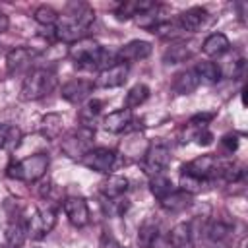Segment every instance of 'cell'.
Segmentation results:
<instances>
[{"label": "cell", "mask_w": 248, "mask_h": 248, "mask_svg": "<svg viewBox=\"0 0 248 248\" xmlns=\"http://www.w3.org/2000/svg\"><path fill=\"white\" fill-rule=\"evenodd\" d=\"M221 145L229 151V153H232V151H236V147H238V138L236 136H225L223 140H221Z\"/></svg>", "instance_id": "cell-37"}, {"label": "cell", "mask_w": 248, "mask_h": 248, "mask_svg": "<svg viewBox=\"0 0 248 248\" xmlns=\"http://www.w3.org/2000/svg\"><path fill=\"white\" fill-rule=\"evenodd\" d=\"M147 97H149V87H147L145 83H136V85H134V87H130V89H128V93H126L124 108L132 110V108H136V107L143 105V103L147 101Z\"/></svg>", "instance_id": "cell-31"}, {"label": "cell", "mask_w": 248, "mask_h": 248, "mask_svg": "<svg viewBox=\"0 0 248 248\" xmlns=\"http://www.w3.org/2000/svg\"><path fill=\"white\" fill-rule=\"evenodd\" d=\"M93 89H95L93 81H89V79H81V78H76V79H70L68 83H64V85H62L60 95H62V99H66L68 103L78 105V103H83L85 99H89V95H91V91H93Z\"/></svg>", "instance_id": "cell-16"}, {"label": "cell", "mask_w": 248, "mask_h": 248, "mask_svg": "<svg viewBox=\"0 0 248 248\" xmlns=\"http://www.w3.org/2000/svg\"><path fill=\"white\" fill-rule=\"evenodd\" d=\"M39 130H41L43 138L56 140L62 132V116L58 112H48L46 116H43V120L39 124Z\"/></svg>", "instance_id": "cell-29"}, {"label": "cell", "mask_w": 248, "mask_h": 248, "mask_svg": "<svg viewBox=\"0 0 248 248\" xmlns=\"http://www.w3.org/2000/svg\"><path fill=\"white\" fill-rule=\"evenodd\" d=\"M192 140H196L198 145H209L213 141V134L207 128H196V132L192 134Z\"/></svg>", "instance_id": "cell-35"}, {"label": "cell", "mask_w": 248, "mask_h": 248, "mask_svg": "<svg viewBox=\"0 0 248 248\" xmlns=\"http://www.w3.org/2000/svg\"><path fill=\"white\" fill-rule=\"evenodd\" d=\"M4 236H6V244L10 248H19L27 238V219L10 221L8 227H6Z\"/></svg>", "instance_id": "cell-21"}, {"label": "cell", "mask_w": 248, "mask_h": 248, "mask_svg": "<svg viewBox=\"0 0 248 248\" xmlns=\"http://www.w3.org/2000/svg\"><path fill=\"white\" fill-rule=\"evenodd\" d=\"M99 186H101V194L107 200H120L128 192V178L122 174H110Z\"/></svg>", "instance_id": "cell-18"}, {"label": "cell", "mask_w": 248, "mask_h": 248, "mask_svg": "<svg viewBox=\"0 0 248 248\" xmlns=\"http://www.w3.org/2000/svg\"><path fill=\"white\" fill-rule=\"evenodd\" d=\"M48 155L46 153H35L29 155L21 161H16L8 167L6 174L14 180H21V182H37L39 178H43L46 174L48 169Z\"/></svg>", "instance_id": "cell-4"}, {"label": "cell", "mask_w": 248, "mask_h": 248, "mask_svg": "<svg viewBox=\"0 0 248 248\" xmlns=\"http://www.w3.org/2000/svg\"><path fill=\"white\" fill-rule=\"evenodd\" d=\"M95 21V12L87 4L72 2L66 8V14L58 16V21L54 25V39L62 43H76L85 37V31Z\"/></svg>", "instance_id": "cell-1"}, {"label": "cell", "mask_w": 248, "mask_h": 248, "mask_svg": "<svg viewBox=\"0 0 248 248\" xmlns=\"http://www.w3.org/2000/svg\"><path fill=\"white\" fill-rule=\"evenodd\" d=\"M8 25H10V19H8V16L0 12V35L8 31Z\"/></svg>", "instance_id": "cell-38"}, {"label": "cell", "mask_w": 248, "mask_h": 248, "mask_svg": "<svg viewBox=\"0 0 248 248\" xmlns=\"http://www.w3.org/2000/svg\"><path fill=\"white\" fill-rule=\"evenodd\" d=\"M232 225L227 221H211L203 229V238L209 248H231L232 246Z\"/></svg>", "instance_id": "cell-9"}, {"label": "cell", "mask_w": 248, "mask_h": 248, "mask_svg": "<svg viewBox=\"0 0 248 248\" xmlns=\"http://www.w3.org/2000/svg\"><path fill=\"white\" fill-rule=\"evenodd\" d=\"M33 17H35V21H37L39 25H45V27H54L56 21H58V14H56V10L50 8V6H39V8L35 10Z\"/></svg>", "instance_id": "cell-32"}, {"label": "cell", "mask_w": 248, "mask_h": 248, "mask_svg": "<svg viewBox=\"0 0 248 248\" xmlns=\"http://www.w3.org/2000/svg\"><path fill=\"white\" fill-rule=\"evenodd\" d=\"M157 2L153 0H126V2H120L118 8H116V17L118 19H130V17H136L147 10H151Z\"/></svg>", "instance_id": "cell-20"}, {"label": "cell", "mask_w": 248, "mask_h": 248, "mask_svg": "<svg viewBox=\"0 0 248 248\" xmlns=\"http://www.w3.org/2000/svg\"><path fill=\"white\" fill-rule=\"evenodd\" d=\"M58 85L56 74L48 68H33L27 72L21 83L19 99L21 101H39L43 97H48Z\"/></svg>", "instance_id": "cell-3"}, {"label": "cell", "mask_w": 248, "mask_h": 248, "mask_svg": "<svg viewBox=\"0 0 248 248\" xmlns=\"http://www.w3.org/2000/svg\"><path fill=\"white\" fill-rule=\"evenodd\" d=\"M79 163H81L83 167H87L89 170L107 174V172H110V170L114 169V165H116V153H114L112 149H108V147H95V149L91 147V149L79 159Z\"/></svg>", "instance_id": "cell-8"}, {"label": "cell", "mask_w": 248, "mask_h": 248, "mask_svg": "<svg viewBox=\"0 0 248 248\" xmlns=\"http://www.w3.org/2000/svg\"><path fill=\"white\" fill-rule=\"evenodd\" d=\"M200 83H207V85H213L221 79L223 72H221V66L211 62V60H203V62H198L196 68H194Z\"/></svg>", "instance_id": "cell-24"}, {"label": "cell", "mask_w": 248, "mask_h": 248, "mask_svg": "<svg viewBox=\"0 0 248 248\" xmlns=\"http://www.w3.org/2000/svg\"><path fill=\"white\" fill-rule=\"evenodd\" d=\"M134 122V114L132 110L128 108H118L114 112H108L105 118H103V128L110 134H120V132H126L130 128V124Z\"/></svg>", "instance_id": "cell-17"}, {"label": "cell", "mask_w": 248, "mask_h": 248, "mask_svg": "<svg viewBox=\"0 0 248 248\" xmlns=\"http://www.w3.org/2000/svg\"><path fill=\"white\" fill-rule=\"evenodd\" d=\"M205 184H207L205 180H200V178H196V176H190V174H184V172L180 174V190L188 192L190 196L202 192Z\"/></svg>", "instance_id": "cell-33"}, {"label": "cell", "mask_w": 248, "mask_h": 248, "mask_svg": "<svg viewBox=\"0 0 248 248\" xmlns=\"http://www.w3.org/2000/svg\"><path fill=\"white\" fill-rule=\"evenodd\" d=\"M169 244L172 248H192V225L176 223L169 232Z\"/></svg>", "instance_id": "cell-23"}, {"label": "cell", "mask_w": 248, "mask_h": 248, "mask_svg": "<svg viewBox=\"0 0 248 248\" xmlns=\"http://www.w3.org/2000/svg\"><path fill=\"white\" fill-rule=\"evenodd\" d=\"M219 167H221V161L215 155L207 153V155H200L194 161L186 163L182 167V172L184 174H190V176H196L200 180L209 182V180H213V178L219 176Z\"/></svg>", "instance_id": "cell-7"}, {"label": "cell", "mask_w": 248, "mask_h": 248, "mask_svg": "<svg viewBox=\"0 0 248 248\" xmlns=\"http://www.w3.org/2000/svg\"><path fill=\"white\" fill-rule=\"evenodd\" d=\"M169 165H170V149L167 145L155 143V145L147 147V151L143 155V167L151 176L161 174Z\"/></svg>", "instance_id": "cell-10"}, {"label": "cell", "mask_w": 248, "mask_h": 248, "mask_svg": "<svg viewBox=\"0 0 248 248\" xmlns=\"http://www.w3.org/2000/svg\"><path fill=\"white\" fill-rule=\"evenodd\" d=\"M35 60V52L27 46H16L6 54V74L16 76L27 70Z\"/></svg>", "instance_id": "cell-15"}, {"label": "cell", "mask_w": 248, "mask_h": 248, "mask_svg": "<svg viewBox=\"0 0 248 248\" xmlns=\"http://www.w3.org/2000/svg\"><path fill=\"white\" fill-rule=\"evenodd\" d=\"M159 203H161L167 211L176 213V211L186 209V207L192 203V196H190L188 192H184V190H172V192H170L167 198H163Z\"/></svg>", "instance_id": "cell-26"}, {"label": "cell", "mask_w": 248, "mask_h": 248, "mask_svg": "<svg viewBox=\"0 0 248 248\" xmlns=\"http://www.w3.org/2000/svg\"><path fill=\"white\" fill-rule=\"evenodd\" d=\"M99 246H101V248H120V244L116 242V238H114L110 232H107V231L101 234V244H99Z\"/></svg>", "instance_id": "cell-36"}, {"label": "cell", "mask_w": 248, "mask_h": 248, "mask_svg": "<svg viewBox=\"0 0 248 248\" xmlns=\"http://www.w3.org/2000/svg\"><path fill=\"white\" fill-rule=\"evenodd\" d=\"M101 108H103V103L99 99H87L83 103V107L79 108V126H87V128H93V122L97 120V116L101 114Z\"/></svg>", "instance_id": "cell-28"}, {"label": "cell", "mask_w": 248, "mask_h": 248, "mask_svg": "<svg viewBox=\"0 0 248 248\" xmlns=\"http://www.w3.org/2000/svg\"><path fill=\"white\" fill-rule=\"evenodd\" d=\"M68 56L83 70H105L112 64H116V54L110 52L108 48L101 46L95 39L83 37L76 43L70 45Z\"/></svg>", "instance_id": "cell-2"}, {"label": "cell", "mask_w": 248, "mask_h": 248, "mask_svg": "<svg viewBox=\"0 0 248 248\" xmlns=\"http://www.w3.org/2000/svg\"><path fill=\"white\" fill-rule=\"evenodd\" d=\"M209 19V14L205 8L202 6H192L188 10H184L182 14H178L176 25L180 27V31H188V33H196L200 31Z\"/></svg>", "instance_id": "cell-13"}, {"label": "cell", "mask_w": 248, "mask_h": 248, "mask_svg": "<svg viewBox=\"0 0 248 248\" xmlns=\"http://www.w3.org/2000/svg\"><path fill=\"white\" fill-rule=\"evenodd\" d=\"M21 143V130L17 126H8L6 132V140H4V151L14 153Z\"/></svg>", "instance_id": "cell-34"}, {"label": "cell", "mask_w": 248, "mask_h": 248, "mask_svg": "<svg viewBox=\"0 0 248 248\" xmlns=\"http://www.w3.org/2000/svg\"><path fill=\"white\" fill-rule=\"evenodd\" d=\"M229 48H231V41H229V37L225 33H211L202 43L203 54L205 56H211V58L223 56L225 52H229Z\"/></svg>", "instance_id": "cell-19"}, {"label": "cell", "mask_w": 248, "mask_h": 248, "mask_svg": "<svg viewBox=\"0 0 248 248\" xmlns=\"http://www.w3.org/2000/svg\"><path fill=\"white\" fill-rule=\"evenodd\" d=\"M126 79H128V64L116 62V64L101 70L99 76L95 78L93 85L95 87H101V89H112V87L122 85Z\"/></svg>", "instance_id": "cell-11"}, {"label": "cell", "mask_w": 248, "mask_h": 248, "mask_svg": "<svg viewBox=\"0 0 248 248\" xmlns=\"http://www.w3.org/2000/svg\"><path fill=\"white\" fill-rule=\"evenodd\" d=\"M149 190H151V194L161 202L163 198H167V196H169L172 190H176V188H174L172 180L161 172V174H153V176H151V180H149Z\"/></svg>", "instance_id": "cell-30"}, {"label": "cell", "mask_w": 248, "mask_h": 248, "mask_svg": "<svg viewBox=\"0 0 248 248\" xmlns=\"http://www.w3.org/2000/svg\"><path fill=\"white\" fill-rule=\"evenodd\" d=\"M153 46L149 41H130L124 46H120V50L116 52V62H124V64H132V62H140L143 58H147L151 54Z\"/></svg>", "instance_id": "cell-14"}, {"label": "cell", "mask_w": 248, "mask_h": 248, "mask_svg": "<svg viewBox=\"0 0 248 248\" xmlns=\"http://www.w3.org/2000/svg\"><path fill=\"white\" fill-rule=\"evenodd\" d=\"M56 225V211L52 205H43L33 211V215L27 219V236L39 240L46 236L52 227Z\"/></svg>", "instance_id": "cell-6"}, {"label": "cell", "mask_w": 248, "mask_h": 248, "mask_svg": "<svg viewBox=\"0 0 248 248\" xmlns=\"http://www.w3.org/2000/svg\"><path fill=\"white\" fill-rule=\"evenodd\" d=\"M62 209H64L68 221L74 227L81 229V227H85L89 223V205H87V202L83 198H78V196L66 198L64 203H62Z\"/></svg>", "instance_id": "cell-12"}, {"label": "cell", "mask_w": 248, "mask_h": 248, "mask_svg": "<svg viewBox=\"0 0 248 248\" xmlns=\"http://www.w3.org/2000/svg\"><path fill=\"white\" fill-rule=\"evenodd\" d=\"M159 238H161V232H159V225L155 221H145L140 227V232H138L140 248H157Z\"/></svg>", "instance_id": "cell-25"}, {"label": "cell", "mask_w": 248, "mask_h": 248, "mask_svg": "<svg viewBox=\"0 0 248 248\" xmlns=\"http://www.w3.org/2000/svg\"><path fill=\"white\" fill-rule=\"evenodd\" d=\"M198 85H200V79H198L196 72H194V70H184V72H178V74L174 76L170 87H172V91L178 93V95H188V93H192Z\"/></svg>", "instance_id": "cell-22"}, {"label": "cell", "mask_w": 248, "mask_h": 248, "mask_svg": "<svg viewBox=\"0 0 248 248\" xmlns=\"http://www.w3.org/2000/svg\"><path fill=\"white\" fill-rule=\"evenodd\" d=\"M194 54V50L190 48V43L186 41H174L170 43V46L165 50V62L167 64H178V62H184L186 58H190Z\"/></svg>", "instance_id": "cell-27"}, {"label": "cell", "mask_w": 248, "mask_h": 248, "mask_svg": "<svg viewBox=\"0 0 248 248\" xmlns=\"http://www.w3.org/2000/svg\"><path fill=\"white\" fill-rule=\"evenodd\" d=\"M93 138H95V128L78 126L74 132H70L62 140V149H64L66 155H70L74 159H81L91 149Z\"/></svg>", "instance_id": "cell-5"}]
</instances>
